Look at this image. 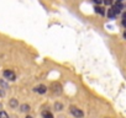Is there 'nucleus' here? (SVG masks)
I'll use <instances>...</instances> for the list:
<instances>
[{"mask_svg":"<svg viewBox=\"0 0 126 118\" xmlns=\"http://www.w3.org/2000/svg\"><path fill=\"white\" fill-rule=\"evenodd\" d=\"M104 4L110 6V5H112V0H104Z\"/></svg>","mask_w":126,"mask_h":118,"instance_id":"obj_13","label":"nucleus"},{"mask_svg":"<svg viewBox=\"0 0 126 118\" xmlns=\"http://www.w3.org/2000/svg\"><path fill=\"white\" fill-rule=\"evenodd\" d=\"M35 91L38 92V94H45V92L47 91V87H46L45 85H38V86L35 89Z\"/></svg>","mask_w":126,"mask_h":118,"instance_id":"obj_4","label":"nucleus"},{"mask_svg":"<svg viewBox=\"0 0 126 118\" xmlns=\"http://www.w3.org/2000/svg\"><path fill=\"white\" fill-rule=\"evenodd\" d=\"M95 12H98V14H100V15H104L105 12H104V9H101L100 6H96L95 8Z\"/></svg>","mask_w":126,"mask_h":118,"instance_id":"obj_9","label":"nucleus"},{"mask_svg":"<svg viewBox=\"0 0 126 118\" xmlns=\"http://www.w3.org/2000/svg\"><path fill=\"white\" fill-rule=\"evenodd\" d=\"M0 118H9V114L5 111H1L0 112Z\"/></svg>","mask_w":126,"mask_h":118,"instance_id":"obj_11","label":"nucleus"},{"mask_svg":"<svg viewBox=\"0 0 126 118\" xmlns=\"http://www.w3.org/2000/svg\"><path fill=\"white\" fill-rule=\"evenodd\" d=\"M17 100H15V98H11L10 100V106L13 107V108H15V107H17Z\"/></svg>","mask_w":126,"mask_h":118,"instance_id":"obj_6","label":"nucleus"},{"mask_svg":"<svg viewBox=\"0 0 126 118\" xmlns=\"http://www.w3.org/2000/svg\"><path fill=\"white\" fill-rule=\"evenodd\" d=\"M26 118H32V117H31V116H27V117H26Z\"/></svg>","mask_w":126,"mask_h":118,"instance_id":"obj_16","label":"nucleus"},{"mask_svg":"<svg viewBox=\"0 0 126 118\" xmlns=\"http://www.w3.org/2000/svg\"><path fill=\"white\" fill-rule=\"evenodd\" d=\"M71 113H72L76 118H83V117H84L83 111H80L79 108H77V107H74V106L71 107Z\"/></svg>","mask_w":126,"mask_h":118,"instance_id":"obj_1","label":"nucleus"},{"mask_svg":"<svg viewBox=\"0 0 126 118\" xmlns=\"http://www.w3.org/2000/svg\"><path fill=\"white\" fill-rule=\"evenodd\" d=\"M4 78H5L6 80L14 81V80L16 79V75H15V73L11 71V70H5V71H4Z\"/></svg>","mask_w":126,"mask_h":118,"instance_id":"obj_2","label":"nucleus"},{"mask_svg":"<svg viewBox=\"0 0 126 118\" xmlns=\"http://www.w3.org/2000/svg\"><path fill=\"white\" fill-rule=\"evenodd\" d=\"M54 107H56V109L61 111V109H62V103H59V102H56V103H54Z\"/></svg>","mask_w":126,"mask_h":118,"instance_id":"obj_12","label":"nucleus"},{"mask_svg":"<svg viewBox=\"0 0 126 118\" xmlns=\"http://www.w3.org/2000/svg\"><path fill=\"white\" fill-rule=\"evenodd\" d=\"M114 9H116V10L120 12V11L124 9V6H122V4H121V3H116V5H115V8H114Z\"/></svg>","mask_w":126,"mask_h":118,"instance_id":"obj_8","label":"nucleus"},{"mask_svg":"<svg viewBox=\"0 0 126 118\" xmlns=\"http://www.w3.org/2000/svg\"><path fill=\"white\" fill-rule=\"evenodd\" d=\"M52 87H53V91H54V92H58V94H59V92L62 91V89H61V85H59V84L53 83V84H52Z\"/></svg>","mask_w":126,"mask_h":118,"instance_id":"obj_5","label":"nucleus"},{"mask_svg":"<svg viewBox=\"0 0 126 118\" xmlns=\"http://www.w3.org/2000/svg\"><path fill=\"white\" fill-rule=\"evenodd\" d=\"M29 109H30V106H29V105H22V106H21V111H22V112H27Z\"/></svg>","mask_w":126,"mask_h":118,"instance_id":"obj_10","label":"nucleus"},{"mask_svg":"<svg viewBox=\"0 0 126 118\" xmlns=\"http://www.w3.org/2000/svg\"><path fill=\"white\" fill-rule=\"evenodd\" d=\"M124 0H116V3H122Z\"/></svg>","mask_w":126,"mask_h":118,"instance_id":"obj_15","label":"nucleus"},{"mask_svg":"<svg viewBox=\"0 0 126 118\" xmlns=\"http://www.w3.org/2000/svg\"><path fill=\"white\" fill-rule=\"evenodd\" d=\"M93 1H94L95 4H100V3H101V0H93Z\"/></svg>","mask_w":126,"mask_h":118,"instance_id":"obj_14","label":"nucleus"},{"mask_svg":"<svg viewBox=\"0 0 126 118\" xmlns=\"http://www.w3.org/2000/svg\"><path fill=\"white\" fill-rule=\"evenodd\" d=\"M42 117L43 118H53V116H52V113H49V112H42Z\"/></svg>","mask_w":126,"mask_h":118,"instance_id":"obj_7","label":"nucleus"},{"mask_svg":"<svg viewBox=\"0 0 126 118\" xmlns=\"http://www.w3.org/2000/svg\"><path fill=\"white\" fill-rule=\"evenodd\" d=\"M117 14H119V11H117L116 9H114V8H112V9H109V10H108V16H109L110 19H114V17H115V16L117 15Z\"/></svg>","mask_w":126,"mask_h":118,"instance_id":"obj_3","label":"nucleus"}]
</instances>
